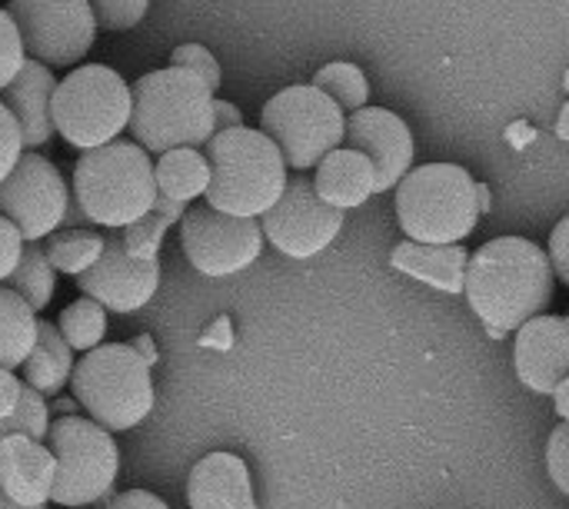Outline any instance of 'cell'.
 <instances>
[{
  "mask_svg": "<svg viewBox=\"0 0 569 509\" xmlns=\"http://www.w3.org/2000/svg\"><path fill=\"white\" fill-rule=\"evenodd\" d=\"M557 277L547 250L527 237H500L483 243L463 270V293L470 310L493 337L520 330L543 317L553 303Z\"/></svg>",
  "mask_w": 569,
  "mask_h": 509,
  "instance_id": "1",
  "label": "cell"
},
{
  "mask_svg": "<svg viewBox=\"0 0 569 509\" xmlns=\"http://www.w3.org/2000/svg\"><path fill=\"white\" fill-rule=\"evenodd\" d=\"M127 130L143 153H170L183 147L200 150L217 133L213 93L187 70H150L130 87Z\"/></svg>",
  "mask_w": 569,
  "mask_h": 509,
  "instance_id": "2",
  "label": "cell"
},
{
  "mask_svg": "<svg viewBox=\"0 0 569 509\" xmlns=\"http://www.w3.org/2000/svg\"><path fill=\"white\" fill-rule=\"evenodd\" d=\"M203 157L210 167L203 200L220 213L260 220L287 187V163L260 130L213 133Z\"/></svg>",
  "mask_w": 569,
  "mask_h": 509,
  "instance_id": "3",
  "label": "cell"
},
{
  "mask_svg": "<svg viewBox=\"0 0 569 509\" xmlns=\"http://www.w3.org/2000/svg\"><path fill=\"white\" fill-rule=\"evenodd\" d=\"M70 197L80 203L87 223L123 230L150 213L157 200L153 160L130 140H113L100 150H87L73 167Z\"/></svg>",
  "mask_w": 569,
  "mask_h": 509,
  "instance_id": "4",
  "label": "cell"
},
{
  "mask_svg": "<svg viewBox=\"0 0 569 509\" xmlns=\"http://www.w3.org/2000/svg\"><path fill=\"white\" fill-rule=\"evenodd\" d=\"M70 393L90 423L107 433H127L153 410L150 363L130 343H100L73 363Z\"/></svg>",
  "mask_w": 569,
  "mask_h": 509,
  "instance_id": "5",
  "label": "cell"
},
{
  "mask_svg": "<svg viewBox=\"0 0 569 509\" xmlns=\"http://www.w3.org/2000/svg\"><path fill=\"white\" fill-rule=\"evenodd\" d=\"M397 220L410 243H463L480 220L477 180L460 163H427L397 187Z\"/></svg>",
  "mask_w": 569,
  "mask_h": 509,
  "instance_id": "6",
  "label": "cell"
},
{
  "mask_svg": "<svg viewBox=\"0 0 569 509\" xmlns=\"http://www.w3.org/2000/svg\"><path fill=\"white\" fill-rule=\"evenodd\" d=\"M50 120L53 133H60L73 150H100L120 140L130 123V87L103 63L77 67L57 80Z\"/></svg>",
  "mask_w": 569,
  "mask_h": 509,
  "instance_id": "7",
  "label": "cell"
},
{
  "mask_svg": "<svg viewBox=\"0 0 569 509\" xmlns=\"http://www.w3.org/2000/svg\"><path fill=\"white\" fill-rule=\"evenodd\" d=\"M47 450L57 463L50 490L53 503L80 509L107 500L120 473V450L113 433L100 430L87 417H60L47 430Z\"/></svg>",
  "mask_w": 569,
  "mask_h": 509,
  "instance_id": "8",
  "label": "cell"
},
{
  "mask_svg": "<svg viewBox=\"0 0 569 509\" xmlns=\"http://www.w3.org/2000/svg\"><path fill=\"white\" fill-rule=\"evenodd\" d=\"M347 117L317 87L297 83L273 93L260 113V133L277 147L280 160L293 170H313L330 150L343 143Z\"/></svg>",
  "mask_w": 569,
  "mask_h": 509,
  "instance_id": "9",
  "label": "cell"
},
{
  "mask_svg": "<svg viewBox=\"0 0 569 509\" xmlns=\"http://www.w3.org/2000/svg\"><path fill=\"white\" fill-rule=\"evenodd\" d=\"M3 13L20 37L23 57L47 70L77 67L97 40L87 0H10Z\"/></svg>",
  "mask_w": 569,
  "mask_h": 509,
  "instance_id": "10",
  "label": "cell"
},
{
  "mask_svg": "<svg viewBox=\"0 0 569 509\" xmlns=\"http://www.w3.org/2000/svg\"><path fill=\"white\" fill-rule=\"evenodd\" d=\"M180 243L197 273L220 280L260 260L263 233L257 220L230 217L203 203V207H190L180 217Z\"/></svg>",
  "mask_w": 569,
  "mask_h": 509,
  "instance_id": "11",
  "label": "cell"
},
{
  "mask_svg": "<svg viewBox=\"0 0 569 509\" xmlns=\"http://www.w3.org/2000/svg\"><path fill=\"white\" fill-rule=\"evenodd\" d=\"M257 223L263 240H270L277 253L290 260H310L340 237L343 213L327 207L317 197L313 180L300 173V177H287L280 200Z\"/></svg>",
  "mask_w": 569,
  "mask_h": 509,
  "instance_id": "12",
  "label": "cell"
},
{
  "mask_svg": "<svg viewBox=\"0 0 569 509\" xmlns=\"http://www.w3.org/2000/svg\"><path fill=\"white\" fill-rule=\"evenodd\" d=\"M67 197L60 170L47 157L23 150L17 167L0 180V217L17 227L23 243H40L57 233Z\"/></svg>",
  "mask_w": 569,
  "mask_h": 509,
  "instance_id": "13",
  "label": "cell"
},
{
  "mask_svg": "<svg viewBox=\"0 0 569 509\" xmlns=\"http://www.w3.org/2000/svg\"><path fill=\"white\" fill-rule=\"evenodd\" d=\"M77 287L87 300L100 303L110 313H137L153 300L160 287V263L133 260L123 250L120 233H107L97 263L77 277Z\"/></svg>",
  "mask_w": 569,
  "mask_h": 509,
  "instance_id": "14",
  "label": "cell"
},
{
  "mask_svg": "<svg viewBox=\"0 0 569 509\" xmlns=\"http://www.w3.org/2000/svg\"><path fill=\"white\" fill-rule=\"evenodd\" d=\"M343 140L350 150L363 153L373 167V193L393 190L413 163V133L410 127L383 107H363L347 117Z\"/></svg>",
  "mask_w": 569,
  "mask_h": 509,
  "instance_id": "15",
  "label": "cell"
},
{
  "mask_svg": "<svg viewBox=\"0 0 569 509\" xmlns=\"http://www.w3.org/2000/svg\"><path fill=\"white\" fill-rule=\"evenodd\" d=\"M517 380L540 397H550L569 380V320L567 317H533L517 330L513 343Z\"/></svg>",
  "mask_w": 569,
  "mask_h": 509,
  "instance_id": "16",
  "label": "cell"
},
{
  "mask_svg": "<svg viewBox=\"0 0 569 509\" xmlns=\"http://www.w3.org/2000/svg\"><path fill=\"white\" fill-rule=\"evenodd\" d=\"M53 90H57V73L33 63V60H23L17 77L0 90V103L13 117L20 140H23V150H37V147L50 143V137H53V120H50Z\"/></svg>",
  "mask_w": 569,
  "mask_h": 509,
  "instance_id": "17",
  "label": "cell"
},
{
  "mask_svg": "<svg viewBox=\"0 0 569 509\" xmlns=\"http://www.w3.org/2000/svg\"><path fill=\"white\" fill-rule=\"evenodd\" d=\"M53 453L27 437L0 440V490L17 507H47L53 490Z\"/></svg>",
  "mask_w": 569,
  "mask_h": 509,
  "instance_id": "18",
  "label": "cell"
},
{
  "mask_svg": "<svg viewBox=\"0 0 569 509\" xmlns=\"http://www.w3.org/2000/svg\"><path fill=\"white\" fill-rule=\"evenodd\" d=\"M190 509H257L247 463L233 453L203 457L187 480Z\"/></svg>",
  "mask_w": 569,
  "mask_h": 509,
  "instance_id": "19",
  "label": "cell"
},
{
  "mask_svg": "<svg viewBox=\"0 0 569 509\" xmlns=\"http://www.w3.org/2000/svg\"><path fill=\"white\" fill-rule=\"evenodd\" d=\"M313 190L327 207L340 213L357 210L373 197V167L363 153L350 147H337L317 163Z\"/></svg>",
  "mask_w": 569,
  "mask_h": 509,
  "instance_id": "20",
  "label": "cell"
},
{
  "mask_svg": "<svg viewBox=\"0 0 569 509\" xmlns=\"http://www.w3.org/2000/svg\"><path fill=\"white\" fill-rule=\"evenodd\" d=\"M467 247L463 243H450V247H430V243H410L403 240L400 247H393L390 263L393 270L443 290V293H463V270H467Z\"/></svg>",
  "mask_w": 569,
  "mask_h": 509,
  "instance_id": "21",
  "label": "cell"
},
{
  "mask_svg": "<svg viewBox=\"0 0 569 509\" xmlns=\"http://www.w3.org/2000/svg\"><path fill=\"white\" fill-rule=\"evenodd\" d=\"M20 370H23V387H30L40 397H53L63 390L73 370V350L63 343L53 323L37 317V340Z\"/></svg>",
  "mask_w": 569,
  "mask_h": 509,
  "instance_id": "22",
  "label": "cell"
},
{
  "mask_svg": "<svg viewBox=\"0 0 569 509\" xmlns=\"http://www.w3.org/2000/svg\"><path fill=\"white\" fill-rule=\"evenodd\" d=\"M210 180V167L207 157L200 150H170L160 153V160L153 163V183H157V197H167L173 203H193L197 197H203Z\"/></svg>",
  "mask_w": 569,
  "mask_h": 509,
  "instance_id": "23",
  "label": "cell"
},
{
  "mask_svg": "<svg viewBox=\"0 0 569 509\" xmlns=\"http://www.w3.org/2000/svg\"><path fill=\"white\" fill-rule=\"evenodd\" d=\"M37 340V313L7 287H0V370H17Z\"/></svg>",
  "mask_w": 569,
  "mask_h": 509,
  "instance_id": "24",
  "label": "cell"
},
{
  "mask_svg": "<svg viewBox=\"0 0 569 509\" xmlns=\"http://www.w3.org/2000/svg\"><path fill=\"white\" fill-rule=\"evenodd\" d=\"M53 267L43 257L40 243H23V253L13 267V273L3 280L10 293H17L33 313L47 310V303L53 300Z\"/></svg>",
  "mask_w": 569,
  "mask_h": 509,
  "instance_id": "25",
  "label": "cell"
},
{
  "mask_svg": "<svg viewBox=\"0 0 569 509\" xmlns=\"http://www.w3.org/2000/svg\"><path fill=\"white\" fill-rule=\"evenodd\" d=\"M43 257L47 263L53 267V273H70V277H80L83 270H90L103 250V237L100 233H90V230H60V233H50L43 243Z\"/></svg>",
  "mask_w": 569,
  "mask_h": 509,
  "instance_id": "26",
  "label": "cell"
},
{
  "mask_svg": "<svg viewBox=\"0 0 569 509\" xmlns=\"http://www.w3.org/2000/svg\"><path fill=\"white\" fill-rule=\"evenodd\" d=\"M310 87H317L327 100H333L340 107V113H357L370 100V83H367L363 70L347 60H333V63L320 67L313 73Z\"/></svg>",
  "mask_w": 569,
  "mask_h": 509,
  "instance_id": "27",
  "label": "cell"
},
{
  "mask_svg": "<svg viewBox=\"0 0 569 509\" xmlns=\"http://www.w3.org/2000/svg\"><path fill=\"white\" fill-rule=\"evenodd\" d=\"M53 327H57V333L63 337V343L70 350L90 353L107 337V310L100 303L80 297L70 307H63V313H60V320Z\"/></svg>",
  "mask_w": 569,
  "mask_h": 509,
  "instance_id": "28",
  "label": "cell"
},
{
  "mask_svg": "<svg viewBox=\"0 0 569 509\" xmlns=\"http://www.w3.org/2000/svg\"><path fill=\"white\" fill-rule=\"evenodd\" d=\"M167 230H170V220H167L160 210L150 207V213H143L137 223L123 227L120 240H123V250H127L133 260H157Z\"/></svg>",
  "mask_w": 569,
  "mask_h": 509,
  "instance_id": "29",
  "label": "cell"
},
{
  "mask_svg": "<svg viewBox=\"0 0 569 509\" xmlns=\"http://www.w3.org/2000/svg\"><path fill=\"white\" fill-rule=\"evenodd\" d=\"M87 7L93 13L97 30L123 33V30H133L147 17L150 0H87Z\"/></svg>",
  "mask_w": 569,
  "mask_h": 509,
  "instance_id": "30",
  "label": "cell"
},
{
  "mask_svg": "<svg viewBox=\"0 0 569 509\" xmlns=\"http://www.w3.org/2000/svg\"><path fill=\"white\" fill-rule=\"evenodd\" d=\"M170 67L193 73L210 93L220 90V73H223V70H220L217 57H213L203 43H180V47L173 50V57H170Z\"/></svg>",
  "mask_w": 569,
  "mask_h": 509,
  "instance_id": "31",
  "label": "cell"
},
{
  "mask_svg": "<svg viewBox=\"0 0 569 509\" xmlns=\"http://www.w3.org/2000/svg\"><path fill=\"white\" fill-rule=\"evenodd\" d=\"M23 47H20V37L10 23V17L3 13L0 7V90L17 77V70L23 67Z\"/></svg>",
  "mask_w": 569,
  "mask_h": 509,
  "instance_id": "32",
  "label": "cell"
},
{
  "mask_svg": "<svg viewBox=\"0 0 569 509\" xmlns=\"http://www.w3.org/2000/svg\"><path fill=\"white\" fill-rule=\"evenodd\" d=\"M547 470H550V480L557 483V490L569 497V423H560L550 437Z\"/></svg>",
  "mask_w": 569,
  "mask_h": 509,
  "instance_id": "33",
  "label": "cell"
},
{
  "mask_svg": "<svg viewBox=\"0 0 569 509\" xmlns=\"http://www.w3.org/2000/svg\"><path fill=\"white\" fill-rule=\"evenodd\" d=\"M20 157H23L20 130H17V123H13V117L7 113V107L0 103V180L17 167Z\"/></svg>",
  "mask_w": 569,
  "mask_h": 509,
  "instance_id": "34",
  "label": "cell"
},
{
  "mask_svg": "<svg viewBox=\"0 0 569 509\" xmlns=\"http://www.w3.org/2000/svg\"><path fill=\"white\" fill-rule=\"evenodd\" d=\"M569 217H563L550 237V250H547V260H550V270L560 283H569Z\"/></svg>",
  "mask_w": 569,
  "mask_h": 509,
  "instance_id": "35",
  "label": "cell"
},
{
  "mask_svg": "<svg viewBox=\"0 0 569 509\" xmlns=\"http://www.w3.org/2000/svg\"><path fill=\"white\" fill-rule=\"evenodd\" d=\"M20 253H23V237L17 233V227L10 220L0 217V283L13 273Z\"/></svg>",
  "mask_w": 569,
  "mask_h": 509,
  "instance_id": "36",
  "label": "cell"
},
{
  "mask_svg": "<svg viewBox=\"0 0 569 509\" xmlns=\"http://www.w3.org/2000/svg\"><path fill=\"white\" fill-rule=\"evenodd\" d=\"M103 509H170L160 497L147 493V490H127L120 497H110Z\"/></svg>",
  "mask_w": 569,
  "mask_h": 509,
  "instance_id": "37",
  "label": "cell"
},
{
  "mask_svg": "<svg viewBox=\"0 0 569 509\" xmlns=\"http://www.w3.org/2000/svg\"><path fill=\"white\" fill-rule=\"evenodd\" d=\"M240 127H243V113L230 100H217L213 97V130L227 133V130H240Z\"/></svg>",
  "mask_w": 569,
  "mask_h": 509,
  "instance_id": "38",
  "label": "cell"
},
{
  "mask_svg": "<svg viewBox=\"0 0 569 509\" xmlns=\"http://www.w3.org/2000/svg\"><path fill=\"white\" fill-rule=\"evenodd\" d=\"M20 390H23V383L10 370H0V420H7L17 410Z\"/></svg>",
  "mask_w": 569,
  "mask_h": 509,
  "instance_id": "39",
  "label": "cell"
},
{
  "mask_svg": "<svg viewBox=\"0 0 569 509\" xmlns=\"http://www.w3.org/2000/svg\"><path fill=\"white\" fill-rule=\"evenodd\" d=\"M153 210H160L170 223H177V220L187 213V210H183V203H173V200H167V197H157V200H153Z\"/></svg>",
  "mask_w": 569,
  "mask_h": 509,
  "instance_id": "40",
  "label": "cell"
},
{
  "mask_svg": "<svg viewBox=\"0 0 569 509\" xmlns=\"http://www.w3.org/2000/svg\"><path fill=\"white\" fill-rule=\"evenodd\" d=\"M60 223H87V217H83V210H80V203L73 197H67V210H63Z\"/></svg>",
  "mask_w": 569,
  "mask_h": 509,
  "instance_id": "41",
  "label": "cell"
},
{
  "mask_svg": "<svg viewBox=\"0 0 569 509\" xmlns=\"http://www.w3.org/2000/svg\"><path fill=\"white\" fill-rule=\"evenodd\" d=\"M550 397H557V413H560L563 420H569V380L567 383H560Z\"/></svg>",
  "mask_w": 569,
  "mask_h": 509,
  "instance_id": "42",
  "label": "cell"
},
{
  "mask_svg": "<svg viewBox=\"0 0 569 509\" xmlns=\"http://www.w3.org/2000/svg\"><path fill=\"white\" fill-rule=\"evenodd\" d=\"M130 347H133V350H137V353H140L147 363H153V347H150V337H137Z\"/></svg>",
  "mask_w": 569,
  "mask_h": 509,
  "instance_id": "43",
  "label": "cell"
},
{
  "mask_svg": "<svg viewBox=\"0 0 569 509\" xmlns=\"http://www.w3.org/2000/svg\"><path fill=\"white\" fill-rule=\"evenodd\" d=\"M490 203H493V197H490V187L477 183V207H480V213H487V210H490Z\"/></svg>",
  "mask_w": 569,
  "mask_h": 509,
  "instance_id": "44",
  "label": "cell"
},
{
  "mask_svg": "<svg viewBox=\"0 0 569 509\" xmlns=\"http://www.w3.org/2000/svg\"><path fill=\"white\" fill-rule=\"evenodd\" d=\"M0 509H47V507H17L13 500H7V493L0 490Z\"/></svg>",
  "mask_w": 569,
  "mask_h": 509,
  "instance_id": "45",
  "label": "cell"
},
{
  "mask_svg": "<svg viewBox=\"0 0 569 509\" xmlns=\"http://www.w3.org/2000/svg\"><path fill=\"white\" fill-rule=\"evenodd\" d=\"M80 509H90V507H80Z\"/></svg>",
  "mask_w": 569,
  "mask_h": 509,
  "instance_id": "46",
  "label": "cell"
}]
</instances>
